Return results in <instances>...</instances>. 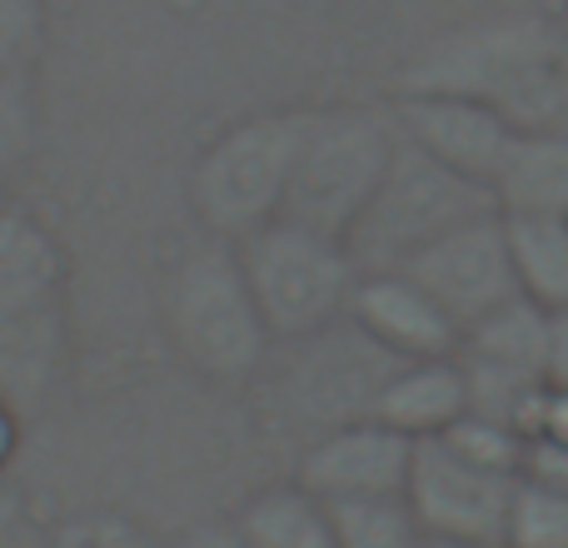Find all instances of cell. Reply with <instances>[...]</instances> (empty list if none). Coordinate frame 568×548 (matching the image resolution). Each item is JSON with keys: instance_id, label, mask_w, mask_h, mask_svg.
I'll return each mask as SVG.
<instances>
[{"instance_id": "6da1fadb", "label": "cell", "mask_w": 568, "mask_h": 548, "mask_svg": "<svg viewBox=\"0 0 568 548\" xmlns=\"http://www.w3.org/2000/svg\"><path fill=\"white\" fill-rule=\"evenodd\" d=\"M564 30L544 16H484L434 35L399 70V95H464L514 130H559Z\"/></svg>"}, {"instance_id": "7a4b0ae2", "label": "cell", "mask_w": 568, "mask_h": 548, "mask_svg": "<svg viewBox=\"0 0 568 548\" xmlns=\"http://www.w3.org/2000/svg\"><path fill=\"white\" fill-rule=\"evenodd\" d=\"M70 369V260L26 205H0V399L30 419Z\"/></svg>"}, {"instance_id": "3957f363", "label": "cell", "mask_w": 568, "mask_h": 548, "mask_svg": "<svg viewBox=\"0 0 568 548\" xmlns=\"http://www.w3.org/2000/svg\"><path fill=\"white\" fill-rule=\"evenodd\" d=\"M165 344L200 384L245 389L270 359V329L255 309V294L230 240L200 235L165 270L155 290Z\"/></svg>"}, {"instance_id": "277c9868", "label": "cell", "mask_w": 568, "mask_h": 548, "mask_svg": "<svg viewBox=\"0 0 568 548\" xmlns=\"http://www.w3.org/2000/svg\"><path fill=\"white\" fill-rule=\"evenodd\" d=\"M399 130L379 110L359 105H324L304 110L300 150H294L290 190H284L280 220L304 225L314 235L349 240L364 220L369 200L389 175Z\"/></svg>"}, {"instance_id": "5b68a950", "label": "cell", "mask_w": 568, "mask_h": 548, "mask_svg": "<svg viewBox=\"0 0 568 548\" xmlns=\"http://www.w3.org/2000/svg\"><path fill=\"white\" fill-rule=\"evenodd\" d=\"M304 110H260L225 125L195 155L185 175V205L200 235L240 245L245 235L275 225L300 150Z\"/></svg>"}, {"instance_id": "8992f818", "label": "cell", "mask_w": 568, "mask_h": 548, "mask_svg": "<svg viewBox=\"0 0 568 548\" xmlns=\"http://www.w3.org/2000/svg\"><path fill=\"white\" fill-rule=\"evenodd\" d=\"M235 250L270 339L304 344L329 334L339 319H349L359 265H354L344 240L275 220V225L245 235Z\"/></svg>"}, {"instance_id": "52a82bcc", "label": "cell", "mask_w": 568, "mask_h": 548, "mask_svg": "<svg viewBox=\"0 0 568 548\" xmlns=\"http://www.w3.org/2000/svg\"><path fill=\"white\" fill-rule=\"evenodd\" d=\"M494 215V195L474 180L444 170L439 160H429L424 150H414L399 135L389 160V175H384L379 195L369 200L364 220L354 225V235L344 240L354 255L359 274L369 270H394L424 250L429 240H439L444 230L464 225V220Z\"/></svg>"}, {"instance_id": "ba28073f", "label": "cell", "mask_w": 568, "mask_h": 548, "mask_svg": "<svg viewBox=\"0 0 568 548\" xmlns=\"http://www.w3.org/2000/svg\"><path fill=\"white\" fill-rule=\"evenodd\" d=\"M514 489V474L479 469L444 439H424L414 444L404 499L434 548H504Z\"/></svg>"}, {"instance_id": "9c48e42d", "label": "cell", "mask_w": 568, "mask_h": 548, "mask_svg": "<svg viewBox=\"0 0 568 548\" xmlns=\"http://www.w3.org/2000/svg\"><path fill=\"white\" fill-rule=\"evenodd\" d=\"M394 270L409 274V280L419 284V290L429 294L454 324H459V334L474 329L479 319H489V314L504 309L509 300H519L499 210L444 230L439 240H429L424 250H414V255Z\"/></svg>"}, {"instance_id": "30bf717a", "label": "cell", "mask_w": 568, "mask_h": 548, "mask_svg": "<svg viewBox=\"0 0 568 548\" xmlns=\"http://www.w3.org/2000/svg\"><path fill=\"white\" fill-rule=\"evenodd\" d=\"M414 464V439L394 434L379 419H349L320 429L310 449L300 454V479L314 499L344 504V499H379V494H404Z\"/></svg>"}, {"instance_id": "8fae6325", "label": "cell", "mask_w": 568, "mask_h": 548, "mask_svg": "<svg viewBox=\"0 0 568 548\" xmlns=\"http://www.w3.org/2000/svg\"><path fill=\"white\" fill-rule=\"evenodd\" d=\"M389 120L414 150H424L444 170L484 190H489L494 170L504 165L514 135H519L494 105L464 95H399Z\"/></svg>"}, {"instance_id": "7c38bea8", "label": "cell", "mask_w": 568, "mask_h": 548, "mask_svg": "<svg viewBox=\"0 0 568 548\" xmlns=\"http://www.w3.org/2000/svg\"><path fill=\"white\" fill-rule=\"evenodd\" d=\"M349 324L359 339H369L384 359H444L459 354V324L419 290L404 270H369L359 274L349 300Z\"/></svg>"}, {"instance_id": "4fadbf2b", "label": "cell", "mask_w": 568, "mask_h": 548, "mask_svg": "<svg viewBox=\"0 0 568 548\" xmlns=\"http://www.w3.org/2000/svg\"><path fill=\"white\" fill-rule=\"evenodd\" d=\"M464 414H469V379H464L459 354L389 364V374L379 379L369 404V419L389 424L394 434H404L414 444L444 439Z\"/></svg>"}, {"instance_id": "5bb4252c", "label": "cell", "mask_w": 568, "mask_h": 548, "mask_svg": "<svg viewBox=\"0 0 568 548\" xmlns=\"http://www.w3.org/2000/svg\"><path fill=\"white\" fill-rule=\"evenodd\" d=\"M489 195L499 215L568 220V135L564 130H519L494 170Z\"/></svg>"}, {"instance_id": "9a60e30c", "label": "cell", "mask_w": 568, "mask_h": 548, "mask_svg": "<svg viewBox=\"0 0 568 548\" xmlns=\"http://www.w3.org/2000/svg\"><path fill=\"white\" fill-rule=\"evenodd\" d=\"M459 359L474 369L509 374V379H544V359H549V314L534 309L529 300H509L504 309H494L489 319H479L474 329H464Z\"/></svg>"}, {"instance_id": "2e32d148", "label": "cell", "mask_w": 568, "mask_h": 548, "mask_svg": "<svg viewBox=\"0 0 568 548\" xmlns=\"http://www.w3.org/2000/svg\"><path fill=\"white\" fill-rule=\"evenodd\" d=\"M235 529L250 548H334L329 504L314 499L304 484H275L240 504Z\"/></svg>"}, {"instance_id": "e0dca14e", "label": "cell", "mask_w": 568, "mask_h": 548, "mask_svg": "<svg viewBox=\"0 0 568 548\" xmlns=\"http://www.w3.org/2000/svg\"><path fill=\"white\" fill-rule=\"evenodd\" d=\"M509 240V265L519 300L544 314L568 309V220L549 215H499Z\"/></svg>"}, {"instance_id": "ac0fdd59", "label": "cell", "mask_w": 568, "mask_h": 548, "mask_svg": "<svg viewBox=\"0 0 568 548\" xmlns=\"http://www.w3.org/2000/svg\"><path fill=\"white\" fill-rule=\"evenodd\" d=\"M329 519H334V548H429L404 494L329 504Z\"/></svg>"}, {"instance_id": "d6986e66", "label": "cell", "mask_w": 568, "mask_h": 548, "mask_svg": "<svg viewBox=\"0 0 568 548\" xmlns=\"http://www.w3.org/2000/svg\"><path fill=\"white\" fill-rule=\"evenodd\" d=\"M504 548H568V494L519 479L504 524Z\"/></svg>"}, {"instance_id": "ffe728a7", "label": "cell", "mask_w": 568, "mask_h": 548, "mask_svg": "<svg viewBox=\"0 0 568 548\" xmlns=\"http://www.w3.org/2000/svg\"><path fill=\"white\" fill-rule=\"evenodd\" d=\"M45 548H165V539L125 509H80L50 524Z\"/></svg>"}, {"instance_id": "44dd1931", "label": "cell", "mask_w": 568, "mask_h": 548, "mask_svg": "<svg viewBox=\"0 0 568 548\" xmlns=\"http://www.w3.org/2000/svg\"><path fill=\"white\" fill-rule=\"evenodd\" d=\"M40 140L36 75H0V185L30 165Z\"/></svg>"}, {"instance_id": "7402d4cb", "label": "cell", "mask_w": 568, "mask_h": 548, "mask_svg": "<svg viewBox=\"0 0 568 548\" xmlns=\"http://www.w3.org/2000/svg\"><path fill=\"white\" fill-rule=\"evenodd\" d=\"M444 444H449L454 454H464L469 464H479V469L514 474V479H519L524 474V444L529 439H524L514 424L484 419V414H464V419L444 434Z\"/></svg>"}, {"instance_id": "603a6c76", "label": "cell", "mask_w": 568, "mask_h": 548, "mask_svg": "<svg viewBox=\"0 0 568 548\" xmlns=\"http://www.w3.org/2000/svg\"><path fill=\"white\" fill-rule=\"evenodd\" d=\"M45 55V0H0V75H36Z\"/></svg>"}, {"instance_id": "cb8c5ba5", "label": "cell", "mask_w": 568, "mask_h": 548, "mask_svg": "<svg viewBox=\"0 0 568 548\" xmlns=\"http://www.w3.org/2000/svg\"><path fill=\"white\" fill-rule=\"evenodd\" d=\"M524 439H549V444H564V449H568V389H549V384H544L539 404H534V414H529Z\"/></svg>"}, {"instance_id": "d4e9b609", "label": "cell", "mask_w": 568, "mask_h": 548, "mask_svg": "<svg viewBox=\"0 0 568 548\" xmlns=\"http://www.w3.org/2000/svg\"><path fill=\"white\" fill-rule=\"evenodd\" d=\"M165 548H250L240 539L235 519H215V524H190L175 539H165Z\"/></svg>"}, {"instance_id": "484cf974", "label": "cell", "mask_w": 568, "mask_h": 548, "mask_svg": "<svg viewBox=\"0 0 568 548\" xmlns=\"http://www.w3.org/2000/svg\"><path fill=\"white\" fill-rule=\"evenodd\" d=\"M549 389H568V309L549 314V359H544Z\"/></svg>"}, {"instance_id": "4316f807", "label": "cell", "mask_w": 568, "mask_h": 548, "mask_svg": "<svg viewBox=\"0 0 568 548\" xmlns=\"http://www.w3.org/2000/svg\"><path fill=\"white\" fill-rule=\"evenodd\" d=\"M20 434H26V419H20V414L10 409L6 399H0V474H10V464H16Z\"/></svg>"}, {"instance_id": "83f0119b", "label": "cell", "mask_w": 568, "mask_h": 548, "mask_svg": "<svg viewBox=\"0 0 568 548\" xmlns=\"http://www.w3.org/2000/svg\"><path fill=\"white\" fill-rule=\"evenodd\" d=\"M559 130L568 135V40L559 50Z\"/></svg>"}]
</instances>
